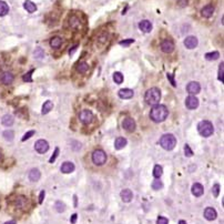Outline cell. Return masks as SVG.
Segmentation results:
<instances>
[{
    "label": "cell",
    "instance_id": "cell-1",
    "mask_svg": "<svg viewBox=\"0 0 224 224\" xmlns=\"http://www.w3.org/2000/svg\"><path fill=\"white\" fill-rule=\"evenodd\" d=\"M168 116H169V111H168V108L163 104L154 106L150 112V118L152 119V121L156 122V123L163 122L168 118Z\"/></svg>",
    "mask_w": 224,
    "mask_h": 224
},
{
    "label": "cell",
    "instance_id": "cell-2",
    "mask_svg": "<svg viewBox=\"0 0 224 224\" xmlns=\"http://www.w3.org/2000/svg\"><path fill=\"white\" fill-rule=\"evenodd\" d=\"M144 100L149 106H156V104H159V102L161 100L160 89H158V88H151V89H149L145 92Z\"/></svg>",
    "mask_w": 224,
    "mask_h": 224
},
{
    "label": "cell",
    "instance_id": "cell-3",
    "mask_svg": "<svg viewBox=\"0 0 224 224\" xmlns=\"http://www.w3.org/2000/svg\"><path fill=\"white\" fill-rule=\"evenodd\" d=\"M160 145L164 150L171 151L177 145V139H175V137L173 134H170V133L164 134L160 139Z\"/></svg>",
    "mask_w": 224,
    "mask_h": 224
},
{
    "label": "cell",
    "instance_id": "cell-4",
    "mask_svg": "<svg viewBox=\"0 0 224 224\" xmlns=\"http://www.w3.org/2000/svg\"><path fill=\"white\" fill-rule=\"evenodd\" d=\"M198 131L202 137L208 138L210 137V135H212L214 130L211 122L205 120V121H201L200 123L198 124Z\"/></svg>",
    "mask_w": 224,
    "mask_h": 224
},
{
    "label": "cell",
    "instance_id": "cell-5",
    "mask_svg": "<svg viewBox=\"0 0 224 224\" xmlns=\"http://www.w3.org/2000/svg\"><path fill=\"white\" fill-rule=\"evenodd\" d=\"M107 161V154L103 150H94L92 153V162L95 165H102V164L106 163Z\"/></svg>",
    "mask_w": 224,
    "mask_h": 224
},
{
    "label": "cell",
    "instance_id": "cell-6",
    "mask_svg": "<svg viewBox=\"0 0 224 224\" xmlns=\"http://www.w3.org/2000/svg\"><path fill=\"white\" fill-rule=\"evenodd\" d=\"M79 119L82 123L88 124L93 120V113L89 110H83L79 113Z\"/></svg>",
    "mask_w": 224,
    "mask_h": 224
},
{
    "label": "cell",
    "instance_id": "cell-7",
    "mask_svg": "<svg viewBox=\"0 0 224 224\" xmlns=\"http://www.w3.org/2000/svg\"><path fill=\"white\" fill-rule=\"evenodd\" d=\"M34 149H36V151H37L38 153L43 154V153H46L49 150V144H48V142L46 140H39V141H37L36 144H34Z\"/></svg>",
    "mask_w": 224,
    "mask_h": 224
},
{
    "label": "cell",
    "instance_id": "cell-8",
    "mask_svg": "<svg viewBox=\"0 0 224 224\" xmlns=\"http://www.w3.org/2000/svg\"><path fill=\"white\" fill-rule=\"evenodd\" d=\"M185 106L187 109H191V110H194L199 107V100L198 98L194 97V95H190V97L187 98L185 100Z\"/></svg>",
    "mask_w": 224,
    "mask_h": 224
},
{
    "label": "cell",
    "instance_id": "cell-9",
    "mask_svg": "<svg viewBox=\"0 0 224 224\" xmlns=\"http://www.w3.org/2000/svg\"><path fill=\"white\" fill-rule=\"evenodd\" d=\"M122 128H123L124 130H127V131L129 132H132L135 130V122L133 119L131 118H127L124 119L123 122H122Z\"/></svg>",
    "mask_w": 224,
    "mask_h": 224
},
{
    "label": "cell",
    "instance_id": "cell-10",
    "mask_svg": "<svg viewBox=\"0 0 224 224\" xmlns=\"http://www.w3.org/2000/svg\"><path fill=\"white\" fill-rule=\"evenodd\" d=\"M187 92L190 93V94H196V93L200 92L201 86H200V83H199V82L192 81V82H190V83L187 86Z\"/></svg>",
    "mask_w": 224,
    "mask_h": 224
},
{
    "label": "cell",
    "instance_id": "cell-11",
    "mask_svg": "<svg viewBox=\"0 0 224 224\" xmlns=\"http://www.w3.org/2000/svg\"><path fill=\"white\" fill-rule=\"evenodd\" d=\"M161 50L165 53H171L174 50V43L171 40H163L161 43Z\"/></svg>",
    "mask_w": 224,
    "mask_h": 224
},
{
    "label": "cell",
    "instance_id": "cell-12",
    "mask_svg": "<svg viewBox=\"0 0 224 224\" xmlns=\"http://www.w3.org/2000/svg\"><path fill=\"white\" fill-rule=\"evenodd\" d=\"M13 79H15V77L11 72H3L0 76V80H1L3 85H11L13 82Z\"/></svg>",
    "mask_w": 224,
    "mask_h": 224
},
{
    "label": "cell",
    "instance_id": "cell-13",
    "mask_svg": "<svg viewBox=\"0 0 224 224\" xmlns=\"http://www.w3.org/2000/svg\"><path fill=\"white\" fill-rule=\"evenodd\" d=\"M184 46L187 49H194V48L198 46V39L195 37H193V36L187 37L184 40Z\"/></svg>",
    "mask_w": 224,
    "mask_h": 224
},
{
    "label": "cell",
    "instance_id": "cell-14",
    "mask_svg": "<svg viewBox=\"0 0 224 224\" xmlns=\"http://www.w3.org/2000/svg\"><path fill=\"white\" fill-rule=\"evenodd\" d=\"M216 216H217V214H216V211L213 208H206L204 210V217L208 221H213V220L216 219Z\"/></svg>",
    "mask_w": 224,
    "mask_h": 224
},
{
    "label": "cell",
    "instance_id": "cell-15",
    "mask_svg": "<svg viewBox=\"0 0 224 224\" xmlns=\"http://www.w3.org/2000/svg\"><path fill=\"white\" fill-rule=\"evenodd\" d=\"M191 191H192L194 196H201L203 194V192H204V189H203V185L201 183H194L192 185Z\"/></svg>",
    "mask_w": 224,
    "mask_h": 224
},
{
    "label": "cell",
    "instance_id": "cell-16",
    "mask_svg": "<svg viewBox=\"0 0 224 224\" xmlns=\"http://www.w3.org/2000/svg\"><path fill=\"white\" fill-rule=\"evenodd\" d=\"M139 28L141 29V31L148 33V32H150L152 30V24L149 20H142L139 24Z\"/></svg>",
    "mask_w": 224,
    "mask_h": 224
},
{
    "label": "cell",
    "instance_id": "cell-17",
    "mask_svg": "<svg viewBox=\"0 0 224 224\" xmlns=\"http://www.w3.org/2000/svg\"><path fill=\"white\" fill-rule=\"evenodd\" d=\"M121 199L123 202L125 203H129L130 201L132 200V198H133V194H132V191L129 190V189H124V190L121 191Z\"/></svg>",
    "mask_w": 224,
    "mask_h": 224
},
{
    "label": "cell",
    "instance_id": "cell-18",
    "mask_svg": "<svg viewBox=\"0 0 224 224\" xmlns=\"http://www.w3.org/2000/svg\"><path fill=\"white\" fill-rule=\"evenodd\" d=\"M133 94H134V92L131 89H121L119 91V97L121 99H131Z\"/></svg>",
    "mask_w": 224,
    "mask_h": 224
},
{
    "label": "cell",
    "instance_id": "cell-19",
    "mask_svg": "<svg viewBox=\"0 0 224 224\" xmlns=\"http://www.w3.org/2000/svg\"><path fill=\"white\" fill-rule=\"evenodd\" d=\"M213 12H214V7L211 5L205 6V7L201 10V15H202L203 17H205V18H210V17L213 15Z\"/></svg>",
    "mask_w": 224,
    "mask_h": 224
},
{
    "label": "cell",
    "instance_id": "cell-20",
    "mask_svg": "<svg viewBox=\"0 0 224 224\" xmlns=\"http://www.w3.org/2000/svg\"><path fill=\"white\" fill-rule=\"evenodd\" d=\"M13 122H15V119H13V116H11V114H6V116H3L2 119H1V123H2V125H5V127H11L13 124Z\"/></svg>",
    "mask_w": 224,
    "mask_h": 224
},
{
    "label": "cell",
    "instance_id": "cell-21",
    "mask_svg": "<svg viewBox=\"0 0 224 224\" xmlns=\"http://www.w3.org/2000/svg\"><path fill=\"white\" fill-rule=\"evenodd\" d=\"M74 170V164L72 162H64L61 165V172L62 173H70Z\"/></svg>",
    "mask_w": 224,
    "mask_h": 224
},
{
    "label": "cell",
    "instance_id": "cell-22",
    "mask_svg": "<svg viewBox=\"0 0 224 224\" xmlns=\"http://www.w3.org/2000/svg\"><path fill=\"white\" fill-rule=\"evenodd\" d=\"M41 174H40V171L38 169H31L29 172V180L32 182H37L39 181Z\"/></svg>",
    "mask_w": 224,
    "mask_h": 224
},
{
    "label": "cell",
    "instance_id": "cell-23",
    "mask_svg": "<svg viewBox=\"0 0 224 224\" xmlns=\"http://www.w3.org/2000/svg\"><path fill=\"white\" fill-rule=\"evenodd\" d=\"M127 139L125 138H118V139L116 140V142H114V147H116V150H121V149H123L125 145H127Z\"/></svg>",
    "mask_w": 224,
    "mask_h": 224
},
{
    "label": "cell",
    "instance_id": "cell-24",
    "mask_svg": "<svg viewBox=\"0 0 224 224\" xmlns=\"http://www.w3.org/2000/svg\"><path fill=\"white\" fill-rule=\"evenodd\" d=\"M24 7L28 12H34V11L37 10V6H36V3H33L32 1H30V0H26V1H24Z\"/></svg>",
    "mask_w": 224,
    "mask_h": 224
},
{
    "label": "cell",
    "instance_id": "cell-25",
    "mask_svg": "<svg viewBox=\"0 0 224 224\" xmlns=\"http://www.w3.org/2000/svg\"><path fill=\"white\" fill-rule=\"evenodd\" d=\"M26 203H27V199L24 198V195H19V196H17L16 201H15V205L19 209H22L26 205Z\"/></svg>",
    "mask_w": 224,
    "mask_h": 224
},
{
    "label": "cell",
    "instance_id": "cell-26",
    "mask_svg": "<svg viewBox=\"0 0 224 224\" xmlns=\"http://www.w3.org/2000/svg\"><path fill=\"white\" fill-rule=\"evenodd\" d=\"M61 45H62V39L60 37H53L50 40V46L53 49H58L61 47Z\"/></svg>",
    "mask_w": 224,
    "mask_h": 224
},
{
    "label": "cell",
    "instance_id": "cell-27",
    "mask_svg": "<svg viewBox=\"0 0 224 224\" xmlns=\"http://www.w3.org/2000/svg\"><path fill=\"white\" fill-rule=\"evenodd\" d=\"M52 108H53V103L51 102V101H46L42 106V110H41L42 111V114L49 113V112L52 110Z\"/></svg>",
    "mask_w": 224,
    "mask_h": 224
},
{
    "label": "cell",
    "instance_id": "cell-28",
    "mask_svg": "<svg viewBox=\"0 0 224 224\" xmlns=\"http://www.w3.org/2000/svg\"><path fill=\"white\" fill-rule=\"evenodd\" d=\"M88 70H89V64L87 62H80L77 66V71L79 72V73H86Z\"/></svg>",
    "mask_w": 224,
    "mask_h": 224
},
{
    "label": "cell",
    "instance_id": "cell-29",
    "mask_svg": "<svg viewBox=\"0 0 224 224\" xmlns=\"http://www.w3.org/2000/svg\"><path fill=\"white\" fill-rule=\"evenodd\" d=\"M9 11V7L8 5L5 2V1H0V17L6 16Z\"/></svg>",
    "mask_w": 224,
    "mask_h": 224
},
{
    "label": "cell",
    "instance_id": "cell-30",
    "mask_svg": "<svg viewBox=\"0 0 224 224\" xmlns=\"http://www.w3.org/2000/svg\"><path fill=\"white\" fill-rule=\"evenodd\" d=\"M162 174H163V169H162V166L156 164V165L154 166V169H153V175H154L156 179H160Z\"/></svg>",
    "mask_w": 224,
    "mask_h": 224
},
{
    "label": "cell",
    "instance_id": "cell-31",
    "mask_svg": "<svg viewBox=\"0 0 224 224\" xmlns=\"http://www.w3.org/2000/svg\"><path fill=\"white\" fill-rule=\"evenodd\" d=\"M220 58V53L217 51H213V52H209L205 55V59L209 61H212V60H216V59Z\"/></svg>",
    "mask_w": 224,
    "mask_h": 224
},
{
    "label": "cell",
    "instance_id": "cell-32",
    "mask_svg": "<svg viewBox=\"0 0 224 224\" xmlns=\"http://www.w3.org/2000/svg\"><path fill=\"white\" fill-rule=\"evenodd\" d=\"M163 187V183L160 179H156L152 182V189L153 190H161Z\"/></svg>",
    "mask_w": 224,
    "mask_h": 224
},
{
    "label": "cell",
    "instance_id": "cell-33",
    "mask_svg": "<svg viewBox=\"0 0 224 224\" xmlns=\"http://www.w3.org/2000/svg\"><path fill=\"white\" fill-rule=\"evenodd\" d=\"M113 81L116 82V83H118V85L122 83V82H123V74L120 73V72H114V74H113Z\"/></svg>",
    "mask_w": 224,
    "mask_h": 224
},
{
    "label": "cell",
    "instance_id": "cell-34",
    "mask_svg": "<svg viewBox=\"0 0 224 224\" xmlns=\"http://www.w3.org/2000/svg\"><path fill=\"white\" fill-rule=\"evenodd\" d=\"M69 22H70V26H71L72 28H77V27L80 26V20L77 18V17H71L70 20H69Z\"/></svg>",
    "mask_w": 224,
    "mask_h": 224
},
{
    "label": "cell",
    "instance_id": "cell-35",
    "mask_svg": "<svg viewBox=\"0 0 224 224\" xmlns=\"http://www.w3.org/2000/svg\"><path fill=\"white\" fill-rule=\"evenodd\" d=\"M3 138L9 140V141H11V140L13 139V132L11 131V130H7V131L3 132Z\"/></svg>",
    "mask_w": 224,
    "mask_h": 224
},
{
    "label": "cell",
    "instance_id": "cell-36",
    "mask_svg": "<svg viewBox=\"0 0 224 224\" xmlns=\"http://www.w3.org/2000/svg\"><path fill=\"white\" fill-rule=\"evenodd\" d=\"M55 209L58 210V212H64V209H66V205H64V203H62L61 201H58V202L55 203Z\"/></svg>",
    "mask_w": 224,
    "mask_h": 224
},
{
    "label": "cell",
    "instance_id": "cell-37",
    "mask_svg": "<svg viewBox=\"0 0 224 224\" xmlns=\"http://www.w3.org/2000/svg\"><path fill=\"white\" fill-rule=\"evenodd\" d=\"M184 154H185V156H189V158L193 156V151L191 150L190 145H189V144H185L184 145Z\"/></svg>",
    "mask_w": 224,
    "mask_h": 224
},
{
    "label": "cell",
    "instance_id": "cell-38",
    "mask_svg": "<svg viewBox=\"0 0 224 224\" xmlns=\"http://www.w3.org/2000/svg\"><path fill=\"white\" fill-rule=\"evenodd\" d=\"M212 192H213V195L214 196H219V194H220V184H214L213 185V187H212Z\"/></svg>",
    "mask_w": 224,
    "mask_h": 224
},
{
    "label": "cell",
    "instance_id": "cell-39",
    "mask_svg": "<svg viewBox=\"0 0 224 224\" xmlns=\"http://www.w3.org/2000/svg\"><path fill=\"white\" fill-rule=\"evenodd\" d=\"M133 42H134V40L133 39H127V40H122V41H120V45L123 46V47H128V46H130Z\"/></svg>",
    "mask_w": 224,
    "mask_h": 224
},
{
    "label": "cell",
    "instance_id": "cell-40",
    "mask_svg": "<svg viewBox=\"0 0 224 224\" xmlns=\"http://www.w3.org/2000/svg\"><path fill=\"white\" fill-rule=\"evenodd\" d=\"M156 224H169V221L164 216H159L156 220Z\"/></svg>",
    "mask_w": 224,
    "mask_h": 224
},
{
    "label": "cell",
    "instance_id": "cell-41",
    "mask_svg": "<svg viewBox=\"0 0 224 224\" xmlns=\"http://www.w3.org/2000/svg\"><path fill=\"white\" fill-rule=\"evenodd\" d=\"M223 67H224V64L223 62H221V64H220V69H219V80L221 82H223Z\"/></svg>",
    "mask_w": 224,
    "mask_h": 224
},
{
    "label": "cell",
    "instance_id": "cell-42",
    "mask_svg": "<svg viewBox=\"0 0 224 224\" xmlns=\"http://www.w3.org/2000/svg\"><path fill=\"white\" fill-rule=\"evenodd\" d=\"M34 133H36V131H34V130H31V131H29V132H27L26 134L24 135V137H22V141H26V140H28L29 139V138H31L32 135L34 134Z\"/></svg>",
    "mask_w": 224,
    "mask_h": 224
},
{
    "label": "cell",
    "instance_id": "cell-43",
    "mask_svg": "<svg viewBox=\"0 0 224 224\" xmlns=\"http://www.w3.org/2000/svg\"><path fill=\"white\" fill-rule=\"evenodd\" d=\"M58 154H59V148H55V153L52 154V156L50 158V160H49V162L50 163H53L55 161V159H57V156H58Z\"/></svg>",
    "mask_w": 224,
    "mask_h": 224
},
{
    "label": "cell",
    "instance_id": "cell-44",
    "mask_svg": "<svg viewBox=\"0 0 224 224\" xmlns=\"http://www.w3.org/2000/svg\"><path fill=\"white\" fill-rule=\"evenodd\" d=\"M32 72H33V69H32L31 71H29V72H28V73H27V74H24V81H27V82H30V81H32L31 77H30V76H31V73H32Z\"/></svg>",
    "mask_w": 224,
    "mask_h": 224
},
{
    "label": "cell",
    "instance_id": "cell-45",
    "mask_svg": "<svg viewBox=\"0 0 224 224\" xmlns=\"http://www.w3.org/2000/svg\"><path fill=\"white\" fill-rule=\"evenodd\" d=\"M45 195H46V192L42 190V191H41V192H40V195H39V203H40V204L42 203L43 199H45Z\"/></svg>",
    "mask_w": 224,
    "mask_h": 224
},
{
    "label": "cell",
    "instance_id": "cell-46",
    "mask_svg": "<svg viewBox=\"0 0 224 224\" xmlns=\"http://www.w3.org/2000/svg\"><path fill=\"white\" fill-rule=\"evenodd\" d=\"M168 78H169L170 81H171L172 86H173V87H177V85H175V82H174V80H173V77H172L171 74H168Z\"/></svg>",
    "mask_w": 224,
    "mask_h": 224
},
{
    "label": "cell",
    "instance_id": "cell-47",
    "mask_svg": "<svg viewBox=\"0 0 224 224\" xmlns=\"http://www.w3.org/2000/svg\"><path fill=\"white\" fill-rule=\"evenodd\" d=\"M76 220H77V214H73L71 216V223H76Z\"/></svg>",
    "mask_w": 224,
    "mask_h": 224
},
{
    "label": "cell",
    "instance_id": "cell-48",
    "mask_svg": "<svg viewBox=\"0 0 224 224\" xmlns=\"http://www.w3.org/2000/svg\"><path fill=\"white\" fill-rule=\"evenodd\" d=\"M3 224H17V222L15 221V220H11V221L6 222V223H3Z\"/></svg>",
    "mask_w": 224,
    "mask_h": 224
},
{
    "label": "cell",
    "instance_id": "cell-49",
    "mask_svg": "<svg viewBox=\"0 0 224 224\" xmlns=\"http://www.w3.org/2000/svg\"><path fill=\"white\" fill-rule=\"evenodd\" d=\"M179 224H187L185 221H183V220H181V221H179Z\"/></svg>",
    "mask_w": 224,
    "mask_h": 224
},
{
    "label": "cell",
    "instance_id": "cell-50",
    "mask_svg": "<svg viewBox=\"0 0 224 224\" xmlns=\"http://www.w3.org/2000/svg\"><path fill=\"white\" fill-rule=\"evenodd\" d=\"M0 159H1V153H0Z\"/></svg>",
    "mask_w": 224,
    "mask_h": 224
}]
</instances>
